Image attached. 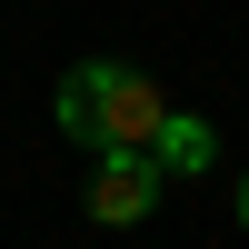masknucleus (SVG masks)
<instances>
[{"instance_id": "nucleus-2", "label": "nucleus", "mask_w": 249, "mask_h": 249, "mask_svg": "<svg viewBox=\"0 0 249 249\" xmlns=\"http://www.w3.org/2000/svg\"><path fill=\"white\" fill-rule=\"evenodd\" d=\"M160 160L150 150H100V170H90V219L100 230H140V219L160 210Z\"/></svg>"}, {"instance_id": "nucleus-4", "label": "nucleus", "mask_w": 249, "mask_h": 249, "mask_svg": "<svg viewBox=\"0 0 249 249\" xmlns=\"http://www.w3.org/2000/svg\"><path fill=\"white\" fill-rule=\"evenodd\" d=\"M239 230H249V179H239Z\"/></svg>"}, {"instance_id": "nucleus-3", "label": "nucleus", "mask_w": 249, "mask_h": 249, "mask_svg": "<svg viewBox=\"0 0 249 249\" xmlns=\"http://www.w3.org/2000/svg\"><path fill=\"white\" fill-rule=\"evenodd\" d=\"M150 160H160V170H170V179H199V170H210V160H219V130H210V120H199V110H170V120H160V130H150Z\"/></svg>"}, {"instance_id": "nucleus-1", "label": "nucleus", "mask_w": 249, "mask_h": 249, "mask_svg": "<svg viewBox=\"0 0 249 249\" xmlns=\"http://www.w3.org/2000/svg\"><path fill=\"white\" fill-rule=\"evenodd\" d=\"M160 120H170V100H160L140 70H120V60L60 70V130H70L80 150H150Z\"/></svg>"}]
</instances>
